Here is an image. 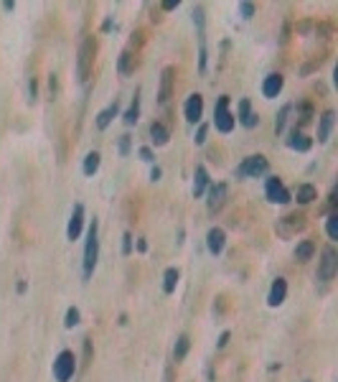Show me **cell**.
I'll list each match as a JSON object with an SVG mask.
<instances>
[{"mask_svg": "<svg viewBox=\"0 0 338 382\" xmlns=\"http://www.w3.org/2000/svg\"><path fill=\"white\" fill-rule=\"evenodd\" d=\"M224 245H227V232L221 227H211L209 235H206V247L211 255H221L224 252Z\"/></svg>", "mask_w": 338, "mask_h": 382, "instance_id": "cell-10", "label": "cell"}, {"mask_svg": "<svg viewBox=\"0 0 338 382\" xmlns=\"http://www.w3.org/2000/svg\"><path fill=\"white\" fill-rule=\"evenodd\" d=\"M325 232H328V237H330V240H338V214H335V212H330V214H328Z\"/></svg>", "mask_w": 338, "mask_h": 382, "instance_id": "cell-28", "label": "cell"}, {"mask_svg": "<svg viewBox=\"0 0 338 382\" xmlns=\"http://www.w3.org/2000/svg\"><path fill=\"white\" fill-rule=\"evenodd\" d=\"M285 296H287V280L285 278H277L270 288V296H267V303L272 306V309H277V306L285 303Z\"/></svg>", "mask_w": 338, "mask_h": 382, "instance_id": "cell-14", "label": "cell"}, {"mask_svg": "<svg viewBox=\"0 0 338 382\" xmlns=\"http://www.w3.org/2000/svg\"><path fill=\"white\" fill-rule=\"evenodd\" d=\"M36 89H39V87H36V79H31V82H28V94H31V100H36Z\"/></svg>", "mask_w": 338, "mask_h": 382, "instance_id": "cell-41", "label": "cell"}, {"mask_svg": "<svg viewBox=\"0 0 338 382\" xmlns=\"http://www.w3.org/2000/svg\"><path fill=\"white\" fill-rule=\"evenodd\" d=\"M77 324H79V309L69 306V309H66V316H64V326H66V329H74Z\"/></svg>", "mask_w": 338, "mask_h": 382, "instance_id": "cell-29", "label": "cell"}, {"mask_svg": "<svg viewBox=\"0 0 338 382\" xmlns=\"http://www.w3.org/2000/svg\"><path fill=\"white\" fill-rule=\"evenodd\" d=\"M191 16H194V23H196V28H199V33H204V8H201V6H196Z\"/></svg>", "mask_w": 338, "mask_h": 382, "instance_id": "cell-32", "label": "cell"}, {"mask_svg": "<svg viewBox=\"0 0 338 382\" xmlns=\"http://www.w3.org/2000/svg\"><path fill=\"white\" fill-rule=\"evenodd\" d=\"M265 197L272 202V204H287L292 197H290V191L282 186V181L277 176H270L265 181Z\"/></svg>", "mask_w": 338, "mask_h": 382, "instance_id": "cell-6", "label": "cell"}, {"mask_svg": "<svg viewBox=\"0 0 338 382\" xmlns=\"http://www.w3.org/2000/svg\"><path fill=\"white\" fill-rule=\"evenodd\" d=\"M209 188V173L204 166H196V173H194V197H204V191Z\"/></svg>", "mask_w": 338, "mask_h": 382, "instance_id": "cell-18", "label": "cell"}, {"mask_svg": "<svg viewBox=\"0 0 338 382\" xmlns=\"http://www.w3.org/2000/svg\"><path fill=\"white\" fill-rule=\"evenodd\" d=\"M239 16H242L244 21H249V18L254 16V6H252V3H239Z\"/></svg>", "mask_w": 338, "mask_h": 382, "instance_id": "cell-34", "label": "cell"}, {"mask_svg": "<svg viewBox=\"0 0 338 382\" xmlns=\"http://www.w3.org/2000/svg\"><path fill=\"white\" fill-rule=\"evenodd\" d=\"M282 76L280 74H267L265 82H262V94H265L267 100H275L280 92H282Z\"/></svg>", "mask_w": 338, "mask_h": 382, "instance_id": "cell-13", "label": "cell"}, {"mask_svg": "<svg viewBox=\"0 0 338 382\" xmlns=\"http://www.w3.org/2000/svg\"><path fill=\"white\" fill-rule=\"evenodd\" d=\"M74 372H77V357H74V352H69V349H61L59 357L54 359V379L56 382H69L74 377Z\"/></svg>", "mask_w": 338, "mask_h": 382, "instance_id": "cell-4", "label": "cell"}, {"mask_svg": "<svg viewBox=\"0 0 338 382\" xmlns=\"http://www.w3.org/2000/svg\"><path fill=\"white\" fill-rule=\"evenodd\" d=\"M26 288H28V283H26V280H18V293H26Z\"/></svg>", "mask_w": 338, "mask_h": 382, "instance_id": "cell-44", "label": "cell"}, {"mask_svg": "<svg viewBox=\"0 0 338 382\" xmlns=\"http://www.w3.org/2000/svg\"><path fill=\"white\" fill-rule=\"evenodd\" d=\"M199 69H201V74L206 71V44H204V33H201V49H199Z\"/></svg>", "mask_w": 338, "mask_h": 382, "instance_id": "cell-33", "label": "cell"}, {"mask_svg": "<svg viewBox=\"0 0 338 382\" xmlns=\"http://www.w3.org/2000/svg\"><path fill=\"white\" fill-rule=\"evenodd\" d=\"M178 8V0H165L163 3V11H176Z\"/></svg>", "mask_w": 338, "mask_h": 382, "instance_id": "cell-40", "label": "cell"}, {"mask_svg": "<svg viewBox=\"0 0 338 382\" xmlns=\"http://www.w3.org/2000/svg\"><path fill=\"white\" fill-rule=\"evenodd\" d=\"M206 135H209V125H199V130H196V145H204L206 143Z\"/></svg>", "mask_w": 338, "mask_h": 382, "instance_id": "cell-36", "label": "cell"}, {"mask_svg": "<svg viewBox=\"0 0 338 382\" xmlns=\"http://www.w3.org/2000/svg\"><path fill=\"white\" fill-rule=\"evenodd\" d=\"M229 102H232L229 94H221L216 107H214V125H216L219 133H232L234 125H237V118L229 112Z\"/></svg>", "mask_w": 338, "mask_h": 382, "instance_id": "cell-2", "label": "cell"}, {"mask_svg": "<svg viewBox=\"0 0 338 382\" xmlns=\"http://www.w3.org/2000/svg\"><path fill=\"white\" fill-rule=\"evenodd\" d=\"M145 250H147V242L140 237V240H137V252H145Z\"/></svg>", "mask_w": 338, "mask_h": 382, "instance_id": "cell-43", "label": "cell"}, {"mask_svg": "<svg viewBox=\"0 0 338 382\" xmlns=\"http://www.w3.org/2000/svg\"><path fill=\"white\" fill-rule=\"evenodd\" d=\"M13 8H16V3H3V11H8V13H11Z\"/></svg>", "mask_w": 338, "mask_h": 382, "instance_id": "cell-45", "label": "cell"}, {"mask_svg": "<svg viewBox=\"0 0 338 382\" xmlns=\"http://www.w3.org/2000/svg\"><path fill=\"white\" fill-rule=\"evenodd\" d=\"M99 161H102V156H99L97 150L87 153V158H84V166H82L84 176H94V173H97V168H99Z\"/></svg>", "mask_w": 338, "mask_h": 382, "instance_id": "cell-23", "label": "cell"}, {"mask_svg": "<svg viewBox=\"0 0 338 382\" xmlns=\"http://www.w3.org/2000/svg\"><path fill=\"white\" fill-rule=\"evenodd\" d=\"M130 150H132V135H120V143H117V153L125 158V156H130Z\"/></svg>", "mask_w": 338, "mask_h": 382, "instance_id": "cell-30", "label": "cell"}, {"mask_svg": "<svg viewBox=\"0 0 338 382\" xmlns=\"http://www.w3.org/2000/svg\"><path fill=\"white\" fill-rule=\"evenodd\" d=\"M333 125H335V112H333V110H325V112L320 115V123H318V143H325V140H328Z\"/></svg>", "mask_w": 338, "mask_h": 382, "instance_id": "cell-15", "label": "cell"}, {"mask_svg": "<svg viewBox=\"0 0 338 382\" xmlns=\"http://www.w3.org/2000/svg\"><path fill=\"white\" fill-rule=\"evenodd\" d=\"M82 227H84V207L82 204H74L71 217H69V227H66V237L74 242L82 237Z\"/></svg>", "mask_w": 338, "mask_h": 382, "instance_id": "cell-8", "label": "cell"}, {"mask_svg": "<svg viewBox=\"0 0 338 382\" xmlns=\"http://www.w3.org/2000/svg\"><path fill=\"white\" fill-rule=\"evenodd\" d=\"M313 255H315V242H313V240H303V242H297V247H295V257H297L300 262L313 260Z\"/></svg>", "mask_w": 338, "mask_h": 382, "instance_id": "cell-20", "label": "cell"}, {"mask_svg": "<svg viewBox=\"0 0 338 382\" xmlns=\"http://www.w3.org/2000/svg\"><path fill=\"white\" fill-rule=\"evenodd\" d=\"M94 51H97L94 38L87 36L84 44H82V49H79V61H77V76H79L82 84L89 79V71H92V64H94Z\"/></svg>", "mask_w": 338, "mask_h": 382, "instance_id": "cell-3", "label": "cell"}, {"mask_svg": "<svg viewBox=\"0 0 338 382\" xmlns=\"http://www.w3.org/2000/svg\"><path fill=\"white\" fill-rule=\"evenodd\" d=\"M137 156H140V158H142L145 163H153V161H155V156H153V150H150L147 145H142V148L137 150Z\"/></svg>", "mask_w": 338, "mask_h": 382, "instance_id": "cell-35", "label": "cell"}, {"mask_svg": "<svg viewBox=\"0 0 338 382\" xmlns=\"http://www.w3.org/2000/svg\"><path fill=\"white\" fill-rule=\"evenodd\" d=\"M97 219L89 224L87 229V245H84V260H82V278L89 280L94 267H97V257H99V237H97Z\"/></svg>", "mask_w": 338, "mask_h": 382, "instance_id": "cell-1", "label": "cell"}, {"mask_svg": "<svg viewBox=\"0 0 338 382\" xmlns=\"http://www.w3.org/2000/svg\"><path fill=\"white\" fill-rule=\"evenodd\" d=\"M137 118H140V105H137V97L132 100V105L125 110V115H122V123L127 125V128H132L135 123H137Z\"/></svg>", "mask_w": 338, "mask_h": 382, "instance_id": "cell-26", "label": "cell"}, {"mask_svg": "<svg viewBox=\"0 0 338 382\" xmlns=\"http://www.w3.org/2000/svg\"><path fill=\"white\" fill-rule=\"evenodd\" d=\"M270 171V163L265 156H247L239 166H237V176L239 178H257V176H265Z\"/></svg>", "mask_w": 338, "mask_h": 382, "instance_id": "cell-5", "label": "cell"}, {"mask_svg": "<svg viewBox=\"0 0 338 382\" xmlns=\"http://www.w3.org/2000/svg\"><path fill=\"white\" fill-rule=\"evenodd\" d=\"M237 118H239V123H242L244 128H254V125L259 123V118L252 112V102H249V100H242V102H239V112H237Z\"/></svg>", "mask_w": 338, "mask_h": 382, "instance_id": "cell-17", "label": "cell"}, {"mask_svg": "<svg viewBox=\"0 0 338 382\" xmlns=\"http://www.w3.org/2000/svg\"><path fill=\"white\" fill-rule=\"evenodd\" d=\"M189 349H191V339L186 336V334H181V336L176 339V347H173V357H176V359H183L186 354H189Z\"/></svg>", "mask_w": 338, "mask_h": 382, "instance_id": "cell-24", "label": "cell"}, {"mask_svg": "<svg viewBox=\"0 0 338 382\" xmlns=\"http://www.w3.org/2000/svg\"><path fill=\"white\" fill-rule=\"evenodd\" d=\"M227 183H211L209 186V212H219L224 207V202H227Z\"/></svg>", "mask_w": 338, "mask_h": 382, "instance_id": "cell-11", "label": "cell"}, {"mask_svg": "<svg viewBox=\"0 0 338 382\" xmlns=\"http://www.w3.org/2000/svg\"><path fill=\"white\" fill-rule=\"evenodd\" d=\"M176 285H178V270L176 267H168V270L163 273V293H173L176 291Z\"/></svg>", "mask_w": 338, "mask_h": 382, "instance_id": "cell-25", "label": "cell"}, {"mask_svg": "<svg viewBox=\"0 0 338 382\" xmlns=\"http://www.w3.org/2000/svg\"><path fill=\"white\" fill-rule=\"evenodd\" d=\"M168 128L163 125V123H153V125H150V140H153L155 145H165L168 143Z\"/></svg>", "mask_w": 338, "mask_h": 382, "instance_id": "cell-22", "label": "cell"}, {"mask_svg": "<svg viewBox=\"0 0 338 382\" xmlns=\"http://www.w3.org/2000/svg\"><path fill=\"white\" fill-rule=\"evenodd\" d=\"M292 112V105H282L280 112H277V118H275V133H282L285 130V123H287V115Z\"/></svg>", "mask_w": 338, "mask_h": 382, "instance_id": "cell-27", "label": "cell"}, {"mask_svg": "<svg viewBox=\"0 0 338 382\" xmlns=\"http://www.w3.org/2000/svg\"><path fill=\"white\" fill-rule=\"evenodd\" d=\"M287 145L292 148V150H300V153H308L310 148H313V140L308 138V135H303V133H292L290 135V140H287Z\"/></svg>", "mask_w": 338, "mask_h": 382, "instance_id": "cell-19", "label": "cell"}, {"mask_svg": "<svg viewBox=\"0 0 338 382\" xmlns=\"http://www.w3.org/2000/svg\"><path fill=\"white\" fill-rule=\"evenodd\" d=\"M335 270H338V255H335L333 247H325V250H323L320 267H318V278H320V280H333V278H335Z\"/></svg>", "mask_w": 338, "mask_h": 382, "instance_id": "cell-7", "label": "cell"}, {"mask_svg": "<svg viewBox=\"0 0 338 382\" xmlns=\"http://www.w3.org/2000/svg\"><path fill=\"white\" fill-rule=\"evenodd\" d=\"M122 252H125V255H130V252H132V235H130V232H125V235H122Z\"/></svg>", "mask_w": 338, "mask_h": 382, "instance_id": "cell-37", "label": "cell"}, {"mask_svg": "<svg viewBox=\"0 0 338 382\" xmlns=\"http://www.w3.org/2000/svg\"><path fill=\"white\" fill-rule=\"evenodd\" d=\"M160 176H163V171L158 166H153V171H150V181H160Z\"/></svg>", "mask_w": 338, "mask_h": 382, "instance_id": "cell-39", "label": "cell"}, {"mask_svg": "<svg viewBox=\"0 0 338 382\" xmlns=\"http://www.w3.org/2000/svg\"><path fill=\"white\" fill-rule=\"evenodd\" d=\"M173 74H176L173 66H165L163 74H160V89H158V102L160 105H165L171 100V94H173V79H176Z\"/></svg>", "mask_w": 338, "mask_h": 382, "instance_id": "cell-12", "label": "cell"}, {"mask_svg": "<svg viewBox=\"0 0 338 382\" xmlns=\"http://www.w3.org/2000/svg\"><path fill=\"white\" fill-rule=\"evenodd\" d=\"M112 28H115V23H112V18H107V21L102 23V31H107V33H109Z\"/></svg>", "mask_w": 338, "mask_h": 382, "instance_id": "cell-42", "label": "cell"}, {"mask_svg": "<svg viewBox=\"0 0 338 382\" xmlns=\"http://www.w3.org/2000/svg\"><path fill=\"white\" fill-rule=\"evenodd\" d=\"M315 197H318V191H315V186H313V183H300V186H297V191H295L297 204H310Z\"/></svg>", "mask_w": 338, "mask_h": 382, "instance_id": "cell-21", "label": "cell"}, {"mask_svg": "<svg viewBox=\"0 0 338 382\" xmlns=\"http://www.w3.org/2000/svg\"><path fill=\"white\" fill-rule=\"evenodd\" d=\"M117 115H120V105H117V100H115V102H109V105L97 115V128H99V130H107V128H109V123L115 120Z\"/></svg>", "mask_w": 338, "mask_h": 382, "instance_id": "cell-16", "label": "cell"}, {"mask_svg": "<svg viewBox=\"0 0 338 382\" xmlns=\"http://www.w3.org/2000/svg\"><path fill=\"white\" fill-rule=\"evenodd\" d=\"M130 61H132V54H130V51H125V54L120 56V64H117V71L127 76V74L132 71V66H130Z\"/></svg>", "mask_w": 338, "mask_h": 382, "instance_id": "cell-31", "label": "cell"}, {"mask_svg": "<svg viewBox=\"0 0 338 382\" xmlns=\"http://www.w3.org/2000/svg\"><path fill=\"white\" fill-rule=\"evenodd\" d=\"M183 115H186V120H189L191 125L201 123V115H204V97H201L199 92H196V94H191L189 100H186Z\"/></svg>", "mask_w": 338, "mask_h": 382, "instance_id": "cell-9", "label": "cell"}, {"mask_svg": "<svg viewBox=\"0 0 338 382\" xmlns=\"http://www.w3.org/2000/svg\"><path fill=\"white\" fill-rule=\"evenodd\" d=\"M305 382H310V379H305Z\"/></svg>", "mask_w": 338, "mask_h": 382, "instance_id": "cell-46", "label": "cell"}, {"mask_svg": "<svg viewBox=\"0 0 338 382\" xmlns=\"http://www.w3.org/2000/svg\"><path fill=\"white\" fill-rule=\"evenodd\" d=\"M229 339H232V334H229V331H224V334L219 336V341H216V347H219V349H224V347L229 344Z\"/></svg>", "mask_w": 338, "mask_h": 382, "instance_id": "cell-38", "label": "cell"}]
</instances>
